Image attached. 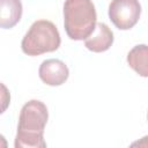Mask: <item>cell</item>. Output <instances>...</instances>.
I'll return each mask as SVG.
<instances>
[{
  "label": "cell",
  "mask_w": 148,
  "mask_h": 148,
  "mask_svg": "<svg viewBox=\"0 0 148 148\" xmlns=\"http://www.w3.org/2000/svg\"><path fill=\"white\" fill-rule=\"evenodd\" d=\"M113 44V32L103 22L96 24L92 34L84 39V46L95 53H101L108 51Z\"/></svg>",
  "instance_id": "6"
},
{
  "label": "cell",
  "mask_w": 148,
  "mask_h": 148,
  "mask_svg": "<svg viewBox=\"0 0 148 148\" xmlns=\"http://www.w3.org/2000/svg\"><path fill=\"white\" fill-rule=\"evenodd\" d=\"M40 80L47 86H61L69 76L67 65L59 59H46L44 60L38 69Z\"/></svg>",
  "instance_id": "5"
},
{
  "label": "cell",
  "mask_w": 148,
  "mask_h": 148,
  "mask_svg": "<svg viewBox=\"0 0 148 148\" xmlns=\"http://www.w3.org/2000/svg\"><path fill=\"white\" fill-rule=\"evenodd\" d=\"M127 64L136 74L148 77V45H135L127 53Z\"/></svg>",
  "instance_id": "8"
},
{
  "label": "cell",
  "mask_w": 148,
  "mask_h": 148,
  "mask_svg": "<svg viewBox=\"0 0 148 148\" xmlns=\"http://www.w3.org/2000/svg\"><path fill=\"white\" fill-rule=\"evenodd\" d=\"M97 14L91 0H65L64 25L73 40L87 39L97 24Z\"/></svg>",
  "instance_id": "2"
},
{
  "label": "cell",
  "mask_w": 148,
  "mask_h": 148,
  "mask_svg": "<svg viewBox=\"0 0 148 148\" xmlns=\"http://www.w3.org/2000/svg\"><path fill=\"white\" fill-rule=\"evenodd\" d=\"M49 119L46 105L38 101L27 102L20 112L17 132L15 136V148H44V128Z\"/></svg>",
  "instance_id": "1"
},
{
  "label": "cell",
  "mask_w": 148,
  "mask_h": 148,
  "mask_svg": "<svg viewBox=\"0 0 148 148\" xmlns=\"http://www.w3.org/2000/svg\"><path fill=\"white\" fill-rule=\"evenodd\" d=\"M61 43L57 27L49 20L35 21L21 42L22 51L31 57L53 52Z\"/></svg>",
  "instance_id": "3"
},
{
  "label": "cell",
  "mask_w": 148,
  "mask_h": 148,
  "mask_svg": "<svg viewBox=\"0 0 148 148\" xmlns=\"http://www.w3.org/2000/svg\"><path fill=\"white\" fill-rule=\"evenodd\" d=\"M141 5L139 0H112L109 5V18L119 30H130L139 21Z\"/></svg>",
  "instance_id": "4"
},
{
  "label": "cell",
  "mask_w": 148,
  "mask_h": 148,
  "mask_svg": "<svg viewBox=\"0 0 148 148\" xmlns=\"http://www.w3.org/2000/svg\"><path fill=\"white\" fill-rule=\"evenodd\" d=\"M147 120H148V112H147Z\"/></svg>",
  "instance_id": "10"
},
{
  "label": "cell",
  "mask_w": 148,
  "mask_h": 148,
  "mask_svg": "<svg viewBox=\"0 0 148 148\" xmlns=\"http://www.w3.org/2000/svg\"><path fill=\"white\" fill-rule=\"evenodd\" d=\"M21 0H0V27L10 29L15 27L22 17Z\"/></svg>",
  "instance_id": "7"
},
{
  "label": "cell",
  "mask_w": 148,
  "mask_h": 148,
  "mask_svg": "<svg viewBox=\"0 0 148 148\" xmlns=\"http://www.w3.org/2000/svg\"><path fill=\"white\" fill-rule=\"evenodd\" d=\"M131 146H132V147H136V146H138V147H148V135L141 138V140H139V141L133 142Z\"/></svg>",
  "instance_id": "9"
}]
</instances>
